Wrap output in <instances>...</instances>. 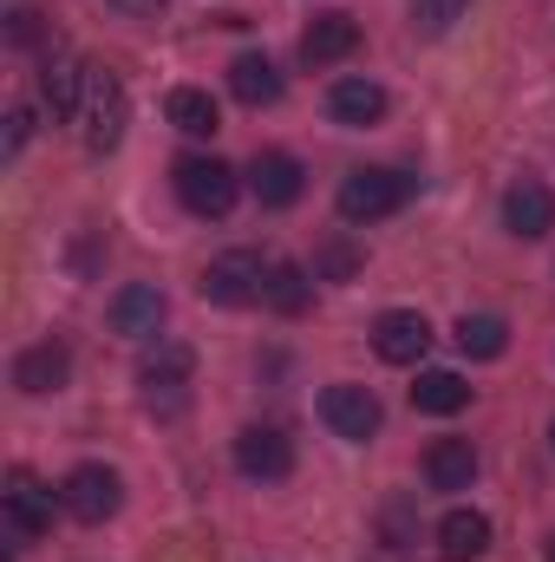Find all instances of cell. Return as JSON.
<instances>
[{"label":"cell","instance_id":"cell-6","mask_svg":"<svg viewBox=\"0 0 555 562\" xmlns=\"http://www.w3.org/2000/svg\"><path fill=\"white\" fill-rule=\"evenodd\" d=\"M262 288H269V262L256 249H223L203 269V294L216 307H249V301H262Z\"/></svg>","mask_w":555,"mask_h":562},{"label":"cell","instance_id":"cell-18","mask_svg":"<svg viewBox=\"0 0 555 562\" xmlns=\"http://www.w3.org/2000/svg\"><path fill=\"white\" fill-rule=\"evenodd\" d=\"M39 99L53 105V119H79V99H86V66H72L59 46L46 53L39 66Z\"/></svg>","mask_w":555,"mask_h":562},{"label":"cell","instance_id":"cell-5","mask_svg":"<svg viewBox=\"0 0 555 562\" xmlns=\"http://www.w3.org/2000/svg\"><path fill=\"white\" fill-rule=\"evenodd\" d=\"M59 504H66L79 524H105V517H118V504H125V477H118L112 464H72L66 484H59Z\"/></svg>","mask_w":555,"mask_h":562},{"label":"cell","instance_id":"cell-14","mask_svg":"<svg viewBox=\"0 0 555 562\" xmlns=\"http://www.w3.org/2000/svg\"><path fill=\"white\" fill-rule=\"evenodd\" d=\"M66 373H72V353H66L59 340H39V347H26V353L13 360V386H20L26 400L59 393V386H66Z\"/></svg>","mask_w":555,"mask_h":562},{"label":"cell","instance_id":"cell-16","mask_svg":"<svg viewBox=\"0 0 555 562\" xmlns=\"http://www.w3.org/2000/svg\"><path fill=\"white\" fill-rule=\"evenodd\" d=\"M327 112H333V125L366 132V125H380V119H386V86H373V79H333Z\"/></svg>","mask_w":555,"mask_h":562},{"label":"cell","instance_id":"cell-22","mask_svg":"<svg viewBox=\"0 0 555 562\" xmlns=\"http://www.w3.org/2000/svg\"><path fill=\"white\" fill-rule=\"evenodd\" d=\"M412 406H418V413H431V419H451V413H464V406H471V386H464L457 373L431 367V373H418Z\"/></svg>","mask_w":555,"mask_h":562},{"label":"cell","instance_id":"cell-12","mask_svg":"<svg viewBox=\"0 0 555 562\" xmlns=\"http://www.w3.org/2000/svg\"><path fill=\"white\" fill-rule=\"evenodd\" d=\"M249 190H256L262 210H287V203H301L307 177H301V164H294L287 150H262V157L249 164Z\"/></svg>","mask_w":555,"mask_h":562},{"label":"cell","instance_id":"cell-1","mask_svg":"<svg viewBox=\"0 0 555 562\" xmlns=\"http://www.w3.org/2000/svg\"><path fill=\"white\" fill-rule=\"evenodd\" d=\"M125 125H132V99H125V86H118V72H105V66H86V99H79V138L86 150H118L125 144Z\"/></svg>","mask_w":555,"mask_h":562},{"label":"cell","instance_id":"cell-24","mask_svg":"<svg viewBox=\"0 0 555 562\" xmlns=\"http://www.w3.org/2000/svg\"><path fill=\"white\" fill-rule=\"evenodd\" d=\"M457 347H464L471 360H497V353L510 347V327H503L497 314H464V321H457Z\"/></svg>","mask_w":555,"mask_h":562},{"label":"cell","instance_id":"cell-7","mask_svg":"<svg viewBox=\"0 0 555 562\" xmlns=\"http://www.w3.org/2000/svg\"><path fill=\"white\" fill-rule=\"evenodd\" d=\"M424 347H431V321H424L418 307H386V314L373 321V353H380L386 367H418Z\"/></svg>","mask_w":555,"mask_h":562},{"label":"cell","instance_id":"cell-23","mask_svg":"<svg viewBox=\"0 0 555 562\" xmlns=\"http://www.w3.org/2000/svg\"><path fill=\"white\" fill-rule=\"evenodd\" d=\"M262 301L275 307V314H301L307 301H314V281L301 262H269V288H262Z\"/></svg>","mask_w":555,"mask_h":562},{"label":"cell","instance_id":"cell-30","mask_svg":"<svg viewBox=\"0 0 555 562\" xmlns=\"http://www.w3.org/2000/svg\"><path fill=\"white\" fill-rule=\"evenodd\" d=\"M543 557H550V562H555V537H550V550H543Z\"/></svg>","mask_w":555,"mask_h":562},{"label":"cell","instance_id":"cell-8","mask_svg":"<svg viewBox=\"0 0 555 562\" xmlns=\"http://www.w3.org/2000/svg\"><path fill=\"white\" fill-rule=\"evenodd\" d=\"M0 510H7L13 543H33V537H46V530H53V491H46L33 471H13V477H7Z\"/></svg>","mask_w":555,"mask_h":562},{"label":"cell","instance_id":"cell-26","mask_svg":"<svg viewBox=\"0 0 555 562\" xmlns=\"http://www.w3.org/2000/svg\"><path fill=\"white\" fill-rule=\"evenodd\" d=\"M353 269H360V256H353V249H347L340 236H333V243H327V249L314 256V281H347Z\"/></svg>","mask_w":555,"mask_h":562},{"label":"cell","instance_id":"cell-3","mask_svg":"<svg viewBox=\"0 0 555 562\" xmlns=\"http://www.w3.org/2000/svg\"><path fill=\"white\" fill-rule=\"evenodd\" d=\"M190 347H157L150 360L138 367V386H144V413H157V419H177L183 406H190Z\"/></svg>","mask_w":555,"mask_h":562},{"label":"cell","instance_id":"cell-11","mask_svg":"<svg viewBox=\"0 0 555 562\" xmlns=\"http://www.w3.org/2000/svg\"><path fill=\"white\" fill-rule=\"evenodd\" d=\"M353 46H360V20L340 13V7L314 13L307 33H301V59H307V66H340V59H353Z\"/></svg>","mask_w":555,"mask_h":562},{"label":"cell","instance_id":"cell-21","mask_svg":"<svg viewBox=\"0 0 555 562\" xmlns=\"http://www.w3.org/2000/svg\"><path fill=\"white\" fill-rule=\"evenodd\" d=\"M163 112H170V125H177L183 138H216V132H223L216 99H209V92H196V86H177V92L163 99Z\"/></svg>","mask_w":555,"mask_h":562},{"label":"cell","instance_id":"cell-20","mask_svg":"<svg viewBox=\"0 0 555 562\" xmlns=\"http://www.w3.org/2000/svg\"><path fill=\"white\" fill-rule=\"evenodd\" d=\"M229 92H236L242 105H256V112H262V105H275V99H281L275 59H269V53H242V59L229 66Z\"/></svg>","mask_w":555,"mask_h":562},{"label":"cell","instance_id":"cell-31","mask_svg":"<svg viewBox=\"0 0 555 562\" xmlns=\"http://www.w3.org/2000/svg\"><path fill=\"white\" fill-rule=\"evenodd\" d=\"M550 438H555V425H550Z\"/></svg>","mask_w":555,"mask_h":562},{"label":"cell","instance_id":"cell-10","mask_svg":"<svg viewBox=\"0 0 555 562\" xmlns=\"http://www.w3.org/2000/svg\"><path fill=\"white\" fill-rule=\"evenodd\" d=\"M320 419H327L333 438L366 445V438L380 431V400H373L366 386H327V393H320Z\"/></svg>","mask_w":555,"mask_h":562},{"label":"cell","instance_id":"cell-9","mask_svg":"<svg viewBox=\"0 0 555 562\" xmlns=\"http://www.w3.org/2000/svg\"><path fill=\"white\" fill-rule=\"evenodd\" d=\"M236 471L256 477V484H281L294 471V445L281 438L275 425H242L236 431Z\"/></svg>","mask_w":555,"mask_h":562},{"label":"cell","instance_id":"cell-17","mask_svg":"<svg viewBox=\"0 0 555 562\" xmlns=\"http://www.w3.org/2000/svg\"><path fill=\"white\" fill-rule=\"evenodd\" d=\"M490 550V517L484 510H444L438 524V557L444 562H477Z\"/></svg>","mask_w":555,"mask_h":562},{"label":"cell","instance_id":"cell-13","mask_svg":"<svg viewBox=\"0 0 555 562\" xmlns=\"http://www.w3.org/2000/svg\"><path fill=\"white\" fill-rule=\"evenodd\" d=\"M503 229L523 236V243H536V236H550L555 229V196L536 183V177L510 183V196H503Z\"/></svg>","mask_w":555,"mask_h":562},{"label":"cell","instance_id":"cell-2","mask_svg":"<svg viewBox=\"0 0 555 562\" xmlns=\"http://www.w3.org/2000/svg\"><path fill=\"white\" fill-rule=\"evenodd\" d=\"M412 196V177L406 170H386V164H360V170H347L340 177V216L347 223H380V216H393L399 203Z\"/></svg>","mask_w":555,"mask_h":562},{"label":"cell","instance_id":"cell-19","mask_svg":"<svg viewBox=\"0 0 555 562\" xmlns=\"http://www.w3.org/2000/svg\"><path fill=\"white\" fill-rule=\"evenodd\" d=\"M424 477H431V491H471V477H477L471 438H438V445L424 451Z\"/></svg>","mask_w":555,"mask_h":562},{"label":"cell","instance_id":"cell-27","mask_svg":"<svg viewBox=\"0 0 555 562\" xmlns=\"http://www.w3.org/2000/svg\"><path fill=\"white\" fill-rule=\"evenodd\" d=\"M39 40H46V20L33 7H13L7 13V46H39Z\"/></svg>","mask_w":555,"mask_h":562},{"label":"cell","instance_id":"cell-28","mask_svg":"<svg viewBox=\"0 0 555 562\" xmlns=\"http://www.w3.org/2000/svg\"><path fill=\"white\" fill-rule=\"evenodd\" d=\"M33 138V112H7V157Z\"/></svg>","mask_w":555,"mask_h":562},{"label":"cell","instance_id":"cell-29","mask_svg":"<svg viewBox=\"0 0 555 562\" xmlns=\"http://www.w3.org/2000/svg\"><path fill=\"white\" fill-rule=\"evenodd\" d=\"M105 7H118L132 20H163V0H105Z\"/></svg>","mask_w":555,"mask_h":562},{"label":"cell","instance_id":"cell-4","mask_svg":"<svg viewBox=\"0 0 555 562\" xmlns=\"http://www.w3.org/2000/svg\"><path fill=\"white\" fill-rule=\"evenodd\" d=\"M177 196L196 216H229L236 210V170L223 157H177Z\"/></svg>","mask_w":555,"mask_h":562},{"label":"cell","instance_id":"cell-25","mask_svg":"<svg viewBox=\"0 0 555 562\" xmlns=\"http://www.w3.org/2000/svg\"><path fill=\"white\" fill-rule=\"evenodd\" d=\"M464 7H471V0H412V26L424 40H438V33H451V26L464 20Z\"/></svg>","mask_w":555,"mask_h":562},{"label":"cell","instance_id":"cell-15","mask_svg":"<svg viewBox=\"0 0 555 562\" xmlns=\"http://www.w3.org/2000/svg\"><path fill=\"white\" fill-rule=\"evenodd\" d=\"M163 327V294L150 288V281H125L118 294H112V334H125V340H150Z\"/></svg>","mask_w":555,"mask_h":562}]
</instances>
